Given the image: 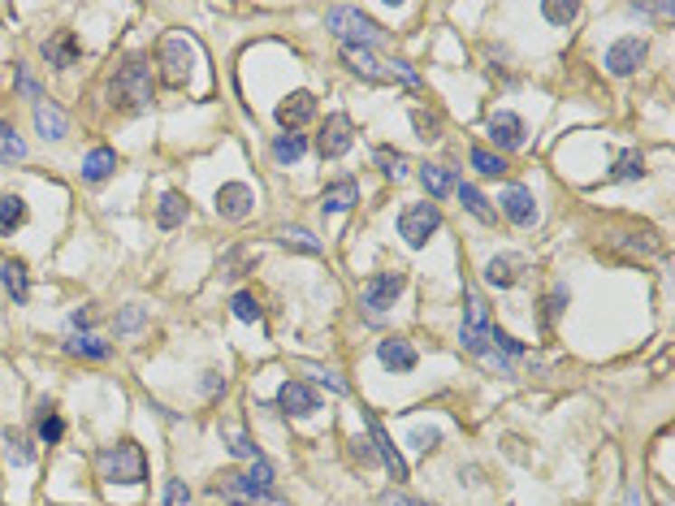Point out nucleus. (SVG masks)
Masks as SVG:
<instances>
[{"label":"nucleus","mask_w":675,"mask_h":506,"mask_svg":"<svg viewBox=\"0 0 675 506\" xmlns=\"http://www.w3.org/2000/svg\"><path fill=\"white\" fill-rule=\"evenodd\" d=\"M490 138H494L498 148H507V152H516V148H524V121H519L516 113H494L490 117Z\"/></svg>","instance_id":"2eb2a0df"},{"label":"nucleus","mask_w":675,"mask_h":506,"mask_svg":"<svg viewBox=\"0 0 675 506\" xmlns=\"http://www.w3.org/2000/svg\"><path fill=\"white\" fill-rule=\"evenodd\" d=\"M281 243H286L290 252H303V255H320V252H325L317 238H312L308 230H299V225H295V230H281Z\"/></svg>","instance_id":"72a5a7b5"},{"label":"nucleus","mask_w":675,"mask_h":506,"mask_svg":"<svg viewBox=\"0 0 675 506\" xmlns=\"http://www.w3.org/2000/svg\"><path fill=\"white\" fill-rule=\"evenodd\" d=\"M0 282H5V291L14 294V303H26L31 286H26V269H22L18 260H9V264L0 269Z\"/></svg>","instance_id":"c756f323"},{"label":"nucleus","mask_w":675,"mask_h":506,"mask_svg":"<svg viewBox=\"0 0 675 506\" xmlns=\"http://www.w3.org/2000/svg\"><path fill=\"white\" fill-rule=\"evenodd\" d=\"M65 350L79 355V359H109V342H100V338H91V333H70Z\"/></svg>","instance_id":"a878e982"},{"label":"nucleus","mask_w":675,"mask_h":506,"mask_svg":"<svg viewBox=\"0 0 675 506\" xmlns=\"http://www.w3.org/2000/svg\"><path fill=\"white\" fill-rule=\"evenodd\" d=\"M5 454H9V463H18V467L35 463V450L26 442V433H18V428H5Z\"/></svg>","instance_id":"bb28decb"},{"label":"nucleus","mask_w":675,"mask_h":506,"mask_svg":"<svg viewBox=\"0 0 675 506\" xmlns=\"http://www.w3.org/2000/svg\"><path fill=\"white\" fill-rule=\"evenodd\" d=\"M213 493L225 498V502H234V506H281V493H264V489H256L242 472H221Z\"/></svg>","instance_id":"39448f33"},{"label":"nucleus","mask_w":675,"mask_h":506,"mask_svg":"<svg viewBox=\"0 0 675 506\" xmlns=\"http://www.w3.org/2000/svg\"><path fill=\"white\" fill-rule=\"evenodd\" d=\"M472 169H477L480 177H502L507 174V160L494 156L490 148H472Z\"/></svg>","instance_id":"7c9ffc66"},{"label":"nucleus","mask_w":675,"mask_h":506,"mask_svg":"<svg viewBox=\"0 0 675 506\" xmlns=\"http://www.w3.org/2000/svg\"><path fill=\"white\" fill-rule=\"evenodd\" d=\"M230 308H234V316H239V320H247V325H252V320H260V303H256V294L239 291L234 299H230Z\"/></svg>","instance_id":"4c0bfd02"},{"label":"nucleus","mask_w":675,"mask_h":506,"mask_svg":"<svg viewBox=\"0 0 675 506\" xmlns=\"http://www.w3.org/2000/svg\"><path fill=\"white\" fill-rule=\"evenodd\" d=\"M490 308H485V299L480 294H468V311H463V329H459V342L472 350V355H490Z\"/></svg>","instance_id":"423d86ee"},{"label":"nucleus","mask_w":675,"mask_h":506,"mask_svg":"<svg viewBox=\"0 0 675 506\" xmlns=\"http://www.w3.org/2000/svg\"><path fill=\"white\" fill-rule=\"evenodd\" d=\"M325 26L334 31L338 39H342V48H373L381 39V26L368 14H359V9H351V5H338V9H329L325 14Z\"/></svg>","instance_id":"f03ea898"},{"label":"nucleus","mask_w":675,"mask_h":506,"mask_svg":"<svg viewBox=\"0 0 675 506\" xmlns=\"http://www.w3.org/2000/svg\"><path fill=\"white\" fill-rule=\"evenodd\" d=\"M541 14H546V22H555V26H567V22L576 18V5H541Z\"/></svg>","instance_id":"ea45409f"},{"label":"nucleus","mask_w":675,"mask_h":506,"mask_svg":"<svg viewBox=\"0 0 675 506\" xmlns=\"http://www.w3.org/2000/svg\"><path fill=\"white\" fill-rule=\"evenodd\" d=\"M320 204H325V213H347L351 204H359V186H356V177H342V182H334V186H325Z\"/></svg>","instance_id":"412c9836"},{"label":"nucleus","mask_w":675,"mask_h":506,"mask_svg":"<svg viewBox=\"0 0 675 506\" xmlns=\"http://www.w3.org/2000/svg\"><path fill=\"white\" fill-rule=\"evenodd\" d=\"M628 506H641V493H636V489H628Z\"/></svg>","instance_id":"603ef678"},{"label":"nucleus","mask_w":675,"mask_h":506,"mask_svg":"<svg viewBox=\"0 0 675 506\" xmlns=\"http://www.w3.org/2000/svg\"><path fill=\"white\" fill-rule=\"evenodd\" d=\"M459 199H463V208L477 216V221H494V208L485 204V195H480L472 182H463V186H459Z\"/></svg>","instance_id":"2f4dec72"},{"label":"nucleus","mask_w":675,"mask_h":506,"mask_svg":"<svg viewBox=\"0 0 675 506\" xmlns=\"http://www.w3.org/2000/svg\"><path fill=\"white\" fill-rule=\"evenodd\" d=\"M230 454H239V459H260L256 446L247 442V433H239V428H230Z\"/></svg>","instance_id":"a19ab883"},{"label":"nucleus","mask_w":675,"mask_h":506,"mask_svg":"<svg viewBox=\"0 0 675 506\" xmlns=\"http://www.w3.org/2000/svg\"><path fill=\"white\" fill-rule=\"evenodd\" d=\"M407 442H412L416 450H424V454H429V450L442 446V433H437V428H416V433H412Z\"/></svg>","instance_id":"58836bf2"},{"label":"nucleus","mask_w":675,"mask_h":506,"mask_svg":"<svg viewBox=\"0 0 675 506\" xmlns=\"http://www.w3.org/2000/svg\"><path fill=\"white\" fill-rule=\"evenodd\" d=\"M186 498H191V493H186L182 481H169V485H165V506H186Z\"/></svg>","instance_id":"37998d69"},{"label":"nucleus","mask_w":675,"mask_h":506,"mask_svg":"<svg viewBox=\"0 0 675 506\" xmlns=\"http://www.w3.org/2000/svg\"><path fill=\"white\" fill-rule=\"evenodd\" d=\"M113 104L130 109V113H139V109L152 104V74H147L143 57H130L118 70V78H113Z\"/></svg>","instance_id":"7ed1b4c3"},{"label":"nucleus","mask_w":675,"mask_h":506,"mask_svg":"<svg viewBox=\"0 0 675 506\" xmlns=\"http://www.w3.org/2000/svg\"><path fill=\"white\" fill-rule=\"evenodd\" d=\"M645 61V43L636 35H628V39H619V43H611L606 48V70L615 78H628V74H636V65Z\"/></svg>","instance_id":"ddd939ff"},{"label":"nucleus","mask_w":675,"mask_h":506,"mask_svg":"<svg viewBox=\"0 0 675 506\" xmlns=\"http://www.w3.org/2000/svg\"><path fill=\"white\" fill-rule=\"evenodd\" d=\"M381 506H429V502H416V498H407V493L390 489V493H381Z\"/></svg>","instance_id":"a18cd8bd"},{"label":"nucleus","mask_w":675,"mask_h":506,"mask_svg":"<svg viewBox=\"0 0 675 506\" xmlns=\"http://www.w3.org/2000/svg\"><path fill=\"white\" fill-rule=\"evenodd\" d=\"M632 14H645V18H671V5H632Z\"/></svg>","instance_id":"49530a36"},{"label":"nucleus","mask_w":675,"mask_h":506,"mask_svg":"<svg viewBox=\"0 0 675 506\" xmlns=\"http://www.w3.org/2000/svg\"><path fill=\"white\" fill-rule=\"evenodd\" d=\"M278 407L281 415H312V411H320V394L308 381H286L278 389Z\"/></svg>","instance_id":"9b49d317"},{"label":"nucleus","mask_w":675,"mask_h":506,"mask_svg":"<svg viewBox=\"0 0 675 506\" xmlns=\"http://www.w3.org/2000/svg\"><path fill=\"white\" fill-rule=\"evenodd\" d=\"M26 221V204L22 195H0V234H14Z\"/></svg>","instance_id":"c85d7f7f"},{"label":"nucleus","mask_w":675,"mask_h":506,"mask_svg":"<svg viewBox=\"0 0 675 506\" xmlns=\"http://www.w3.org/2000/svg\"><path fill=\"white\" fill-rule=\"evenodd\" d=\"M351 138H356V126H351V117L347 113H334V117H325V130H320L317 138V148L325 160H338V156L351 148Z\"/></svg>","instance_id":"1a4fd4ad"},{"label":"nucleus","mask_w":675,"mask_h":506,"mask_svg":"<svg viewBox=\"0 0 675 506\" xmlns=\"http://www.w3.org/2000/svg\"><path fill=\"white\" fill-rule=\"evenodd\" d=\"M252 204H256V195H252L247 182H225L217 191V213L225 216V221H247V216H252Z\"/></svg>","instance_id":"f8f14e48"},{"label":"nucleus","mask_w":675,"mask_h":506,"mask_svg":"<svg viewBox=\"0 0 675 506\" xmlns=\"http://www.w3.org/2000/svg\"><path fill=\"white\" fill-rule=\"evenodd\" d=\"M35 130H40L43 138H65V130H70V117L61 113L52 100H35Z\"/></svg>","instance_id":"aec40b11"},{"label":"nucleus","mask_w":675,"mask_h":506,"mask_svg":"<svg viewBox=\"0 0 675 506\" xmlns=\"http://www.w3.org/2000/svg\"><path fill=\"white\" fill-rule=\"evenodd\" d=\"M524 269H528V260H524V255H494V260L485 264V282L507 291V286H516V282H519V272H524Z\"/></svg>","instance_id":"a211bd4d"},{"label":"nucleus","mask_w":675,"mask_h":506,"mask_svg":"<svg viewBox=\"0 0 675 506\" xmlns=\"http://www.w3.org/2000/svg\"><path fill=\"white\" fill-rule=\"evenodd\" d=\"M420 182H424L429 199H446V195L455 191V174H451L446 165H424V169H420Z\"/></svg>","instance_id":"4be33fe9"},{"label":"nucleus","mask_w":675,"mask_h":506,"mask_svg":"<svg viewBox=\"0 0 675 506\" xmlns=\"http://www.w3.org/2000/svg\"><path fill=\"white\" fill-rule=\"evenodd\" d=\"M312 117H317V96H312V91H290V96L278 104V121L290 135H295L299 126H308Z\"/></svg>","instance_id":"4468645a"},{"label":"nucleus","mask_w":675,"mask_h":506,"mask_svg":"<svg viewBox=\"0 0 675 506\" xmlns=\"http://www.w3.org/2000/svg\"><path fill=\"white\" fill-rule=\"evenodd\" d=\"M96 467L104 481H121V485H143V476H147V459L135 442H118V446L100 450Z\"/></svg>","instance_id":"f257e3e1"},{"label":"nucleus","mask_w":675,"mask_h":506,"mask_svg":"<svg viewBox=\"0 0 675 506\" xmlns=\"http://www.w3.org/2000/svg\"><path fill=\"white\" fill-rule=\"evenodd\" d=\"M356 459H359V463H373V459H377L373 442H359V437H356Z\"/></svg>","instance_id":"de8ad7c7"},{"label":"nucleus","mask_w":675,"mask_h":506,"mask_svg":"<svg viewBox=\"0 0 675 506\" xmlns=\"http://www.w3.org/2000/svg\"><path fill=\"white\" fill-rule=\"evenodd\" d=\"M373 160H377L381 174L395 177V182H403V177H407V169H412V160H407L403 152H395V148H377V152H373Z\"/></svg>","instance_id":"cd10ccee"},{"label":"nucleus","mask_w":675,"mask_h":506,"mask_svg":"<svg viewBox=\"0 0 675 506\" xmlns=\"http://www.w3.org/2000/svg\"><path fill=\"white\" fill-rule=\"evenodd\" d=\"M157 221H160V230H178L182 221H186V199H182V195H178V191L160 195V208H157Z\"/></svg>","instance_id":"b1692460"},{"label":"nucleus","mask_w":675,"mask_h":506,"mask_svg":"<svg viewBox=\"0 0 675 506\" xmlns=\"http://www.w3.org/2000/svg\"><path fill=\"white\" fill-rule=\"evenodd\" d=\"M18 87H22V91H26V96H40V91H35V82H31V78H26V74H18Z\"/></svg>","instance_id":"8fccbe9b"},{"label":"nucleus","mask_w":675,"mask_h":506,"mask_svg":"<svg viewBox=\"0 0 675 506\" xmlns=\"http://www.w3.org/2000/svg\"><path fill=\"white\" fill-rule=\"evenodd\" d=\"M139 325H143V311H139V308H126V311H121V320H118V329H121V333H135Z\"/></svg>","instance_id":"c03bdc74"},{"label":"nucleus","mask_w":675,"mask_h":506,"mask_svg":"<svg viewBox=\"0 0 675 506\" xmlns=\"http://www.w3.org/2000/svg\"><path fill=\"white\" fill-rule=\"evenodd\" d=\"M82 325H91V311H87V308L74 311V329H82Z\"/></svg>","instance_id":"3c124183"},{"label":"nucleus","mask_w":675,"mask_h":506,"mask_svg":"<svg viewBox=\"0 0 675 506\" xmlns=\"http://www.w3.org/2000/svg\"><path fill=\"white\" fill-rule=\"evenodd\" d=\"M412 121H416L420 138H437V117H429L424 109H416V113H412Z\"/></svg>","instance_id":"79ce46f5"},{"label":"nucleus","mask_w":675,"mask_h":506,"mask_svg":"<svg viewBox=\"0 0 675 506\" xmlns=\"http://www.w3.org/2000/svg\"><path fill=\"white\" fill-rule=\"evenodd\" d=\"M364 425H368V442H373V450H377V459L385 463V472H390L395 481H407V463H403V454H398L395 442L385 437V428L377 425V415H373V411H364Z\"/></svg>","instance_id":"9d476101"},{"label":"nucleus","mask_w":675,"mask_h":506,"mask_svg":"<svg viewBox=\"0 0 675 506\" xmlns=\"http://www.w3.org/2000/svg\"><path fill=\"white\" fill-rule=\"evenodd\" d=\"M437 225H442V208L437 204H412L398 216V234L407 238V247H424L437 234Z\"/></svg>","instance_id":"0eeeda50"},{"label":"nucleus","mask_w":675,"mask_h":506,"mask_svg":"<svg viewBox=\"0 0 675 506\" xmlns=\"http://www.w3.org/2000/svg\"><path fill=\"white\" fill-rule=\"evenodd\" d=\"M247 481H252L256 489H264V493H278V489H273V463H269V459H252Z\"/></svg>","instance_id":"e433bc0d"},{"label":"nucleus","mask_w":675,"mask_h":506,"mask_svg":"<svg viewBox=\"0 0 675 506\" xmlns=\"http://www.w3.org/2000/svg\"><path fill=\"white\" fill-rule=\"evenodd\" d=\"M303 152H308V138L303 135H290V130H286V135L273 138V160H278V165H295V160H303Z\"/></svg>","instance_id":"393cba45"},{"label":"nucleus","mask_w":675,"mask_h":506,"mask_svg":"<svg viewBox=\"0 0 675 506\" xmlns=\"http://www.w3.org/2000/svg\"><path fill=\"white\" fill-rule=\"evenodd\" d=\"M113 169H118V152H113V148H96V152L82 160V177H87V182H104Z\"/></svg>","instance_id":"5701e85b"},{"label":"nucleus","mask_w":675,"mask_h":506,"mask_svg":"<svg viewBox=\"0 0 675 506\" xmlns=\"http://www.w3.org/2000/svg\"><path fill=\"white\" fill-rule=\"evenodd\" d=\"M221 386H225V381H221L217 372H208V381H204V389H208V394H217V389H221Z\"/></svg>","instance_id":"09e8293b"},{"label":"nucleus","mask_w":675,"mask_h":506,"mask_svg":"<svg viewBox=\"0 0 675 506\" xmlns=\"http://www.w3.org/2000/svg\"><path fill=\"white\" fill-rule=\"evenodd\" d=\"M403 291H407V272L395 269V272H377V277H368L359 299H364V308L373 311V316H381L385 308H395V299Z\"/></svg>","instance_id":"6e6552de"},{"label":"nucleus","mask_w":675,"mask_h":506,"mask_svg":"<svg viewBox=\"0 0 675 506\" xmlns=\"http://www.w3.org/2000/svg\"><path fill=\"white\" fill-rule=\"evenodd\" d=\"M641 174H645V156L632 148V152H623V156L615 160V169H611V182H628V177H641Z\"/></svg>","instance_id":"473e14b6"},{"label":"nucleus","mask_w":675,"mask_h":506,"mask_svg":"<svg viewBox=\"0 0 675 506\" xmlns=\"http://www.w3.org/2000/svg\"><path fill=\"white\" fill-rule=\"evenodd\" d=\"M377 359L390 372H412V368H416V347H412V342H403V338H385V342L377 347Z\"/></svg>","instance_id":"6ab92c4d"},{"label":"nucleus","mask_w":675,"mask_h":506,"mask_svg":"<svg viewBox=\"0 0 675 506\" xmlns=\"http://www.w3.org/2000/svg\"><path fill=\"white\" fill-rule=\"evenodd\" d=\"M0 160H9V165H14V160H26V143H22L9 126H0Z\"/></svg>","instance_id":"f704fd0d"},{"label":"nucleus","mask_w":675,"mask_h":506,"mask_svg":"<svg viewBox=\"0 0 675 506\" xmlns=\"http://www.w3.org/2000/svg\"><path fill=\"white\" fill-rule=\"evenodd\" d=\"M498 204H502V213H507V221H516V225H533V221H537L533 191H524V186H507Z\"/></svg>","instance_id":"dca6fc26"},{"label":"nucleus","mask_w":675,"mask_h":506,"mask_svg":"<svg viewBox=\"0 0 675 506\" xmlns=\"http://www.w3.org/2000/svg\"><path fill=\"white\" fill-rule=\"evenodd\" d=\"M40 437L48 442V446L65 437V420H61V415H57L52 407H43V415H40Z\"/></svg>","instance_id":"c9c22d12"},{"label":"nucleus","mask_w":675,"mask_h":506,"mask_svg":"<svg viewBox=\"0 0 675 506\" xmlns=\"http://www.w3.org/2000/svg\"><path fill=\"white\" fill-rule=\"evenodd\" d=\"M160 78L165 87H186L191 74H195V43L186 35H165L160 39Z\"/></svg>","instance_id":"20e7f679"},{"label":"nucleus","mask_w":675,"mask_h":506,"mask_svg":"<svg viewBox=\"0 0 675 506\" xmlns=\"http://www.w3.org/2000/svg\"><path fill=\"white\" fill-rule=\"evenodd\" d=\"M79 35L74 31H57L52 39H43V61L48 65H57V70H65V65H74L79 61Z\"/></svg>","instance_id":"f3484780"}]
</instances>
